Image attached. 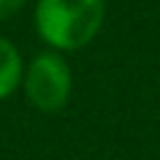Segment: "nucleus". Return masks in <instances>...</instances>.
I'll use <instances>...</instances> for the list:
<instances>
[{"label": "nucleus", "instance_id": "f257e3e1", "mask_svg": "<svg viewBox=\"0 0 160 160\" xmlns=\"http://www.w3.org/2000/svg\"><path fill=\"white\" fill-rule=\"evenodd\" d=\"M105 0H38L35 32L55 52L88 48L102 30Z\"/></svg>", "mask_w": 160, "mask_h": 160}, {"label": "nucleus", "instance_id": "f03ea898", "mask_svg": "<svg viewBox=\"0 0 160 160\" xmlns=\"http://www.w3.org/2000/svg\"><path fill=\"white\" fill-rule=\"evenodd\" d=\"M25 100L45 115L60 112L72 95V70L62 52L55 50H40L30 58L25 65L22 88Z\"/></svg>", "mask_w": 160, "mask_h": 160}, {"label": "nucleus", "instance_id": "7ed1b4c3", "mask_svg": "<svg viewBox=\"0 0 160 160\" xmlns=\"http://www.w3.org/2000/svg\"><path fill=\"white\" fill-rule=\"evenodd\" d=\"M25 60L20 55V48L0 35V100L12 98L22 88L25 78Z\"/></svg>", "mask_w": 160, "mask_h": 160}, {"label": "nucleus", "instance_id": "20e7f679", "mask_svg": "<svg viewBox=\"0 0 160 160\" xmlns=\"http://www.w3.org/2000/svg\"><path fill=\"white\" fill-rule=\"evenodd\" d=\"M28 0H0V22H8L12 20L22 8H25Z\"/></svg>", "mask_w": 160, "mask_h": 160}]
</instances>
